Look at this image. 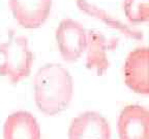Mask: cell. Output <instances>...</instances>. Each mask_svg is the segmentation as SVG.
I'll list each match as a JSON object with an SVG mask.
<instances>
[{"label":"cell","mask_w":149,"mask_h":139,"mask_svg":"<svg viewBox=\"0 0 149 139\" xmlns=\"http://www.w3.org/2000/svg\"><path fill=\"white\" fill-rule=\"evenodd\" d=\"M74 83L70 72L57 63L38 69L34 78L36 106L47 116H55L68 108L72 98Z\"/></svg>","instance_id":"1"},{"label":"cell","mask_w":149,"mask_h":139,"mask_svg":"<svg viewBox=\"0 0 149 139\" xmlns=\"http://www.w3.org/2000/svg\"><path fill=\"white\" fill-rule=\"evenodd\" d=\"M0 53L4 57L0 66L1 76L7 77L13 83H18L30 74L33 54L26 37L16 36L10 31L8 39L0 44Z\"/></svg>","instance_id":"2"},{"label":"cell","mask_w":149,"mask_h":139,"mask_svg":"<svg viewBox=\"0 0 149 139\" xmlns=\"http://www.w3.org/2000/svg\"><path fill=\"white\" fill-rule=\"evenodd\" d=\"M56 41L63 60L74 62L86 51L87 30L77 21L64 19L57 27Z\"/></svg>","instance_id":"3"},{"label":"cell","mask_w":149,"mask_h":139,"mask_svg":"<svg viewBox=\"0 0 149 139\" xmlns=\"http://www.w3.org/2000/svg\"><path fill=\"white\" fill-rule=\"evenodd\" d=\"M149 51L138 47L128 54L124 64V79L126 86L138 94H149Z\"/></svg>","instance_id":"4"},{"label":"cell","mask_w":149,"mask_h":139,"mask_svg":"<svg viewBox=\"0 0 149 139\" xmlns=\"http://www.w3.org/2000/svg\"><path fill=\"white\" fill-rule=\"evenodd\" d=\"M13 16L22 27L35 29L44 25L52 8V0H9Z\"/></svg>","instance_id":"5"},{"label":"cell","mask_w":149,"mask_h":139,"mask_svg":"<svg viewBox=\"0 0 149 139\" xmlns=\"http://www.w3.org/2000/svg\"><path fill=\"white\" fill-rule=\"evenodd\" d=\"M68 139H111V128L100 114L86 111L72 120Z\"/></svg>","instance_id":"6"},{"label":"cell","mask_w":149,"mask_h":139,"mask_svg":"<svg viewBox=\"0 0 149 139\" xmlns=\"http://www.w3.org/2000/svg\"><path fill=\"white\" fill-rule=\"evenodd\" d=\"M120 139H149V111L141 105H127L118 118Z\"/></svg>","instance_id":"7"},{"label":"cell","mask_w":149,"mask_h":139,"mask_svg":"<svg viewBox=\"0 0 149 139\" xmlns=\"http://www.w3.org/2000/svg\"><path fill=\"white\" fill-rule=\"evenodd\" d=\"M117 45L118 39L108 40L105 35L98 31H87L86 67L95 70L98 75H102L110 67L107 53L115 50Z\"/></svg>","instance_id":"8"},{"label":"cell","mask_w":149,"mask_h":139,"mask_svg":"<svg viewBox=\"0 0 149 139\" xmlns=\"http://www.w3.org/2000/svg\"><path fill=\"white\" fill-rule=\"evenodd\" d=\"M4 139H42L40 127L36 118L28 111L9 114L3 126Z\"/></svg>","instance_id":"9"},{"label":"cell","mask_w":149,"mask_h":139,"mask_svg":"<svg viewBox=\"0 0 149 139\" xmlns=\"http://www.w3.org/2000/svg\"><path fill=\"white\" fill-rule=\"evenodd\" d=\"M77 5L80 10L83 12L84 14H88L96 20H100L106 26L119 31L125 36L130 37V38H134V39H142L143 38V34L141 31L137 30V29L128 25H125L124 23L119 21L118 19L109 14L107 12L97 7L96 5L88 2L87 0H77Z\"/></svg>","instance_id":"10"},{"label":"cell","mask_w":149,"mask_h":139,"mask_svg":"<svg viewBox=\"0 0 149 139\" xmlns=\"http://www.w3.org/2000/svg\"><path fill=\"white\" fill-rule=\"evenodd\" d=\"M123 9L130 23L139 24L149 21V0H124Z\"/></svg>","instance_id":"11"}]
</instances>
